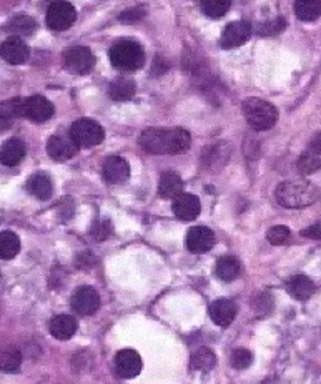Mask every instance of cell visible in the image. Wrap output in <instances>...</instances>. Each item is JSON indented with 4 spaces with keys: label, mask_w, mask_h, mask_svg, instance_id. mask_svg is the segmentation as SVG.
Returning a JSON list of instances; mask_svg holds the SVG:
<instances>
[{
    "label": "cell",
    "mask_w": 321,
    "mask_h": 384,
    "mask_svg": "<svg viewBox=\"0 0 321 384\" xmlns=\"http://www.w3.org/2000/svg\"><path fill=\"white\" fill-rule=\"evenodd\" d=\"M142 358L135 349H122L115 356L114 368L119 378L132 379L137 378L142 371Z\"/></svg>",
    "instance_id": "10"
},
{
    "label": "cell",
    "mask_w": 321,
    "mask_h": 384,
    "mask_svg": "<svg viewBox=\"0 0 321 384\" xmlns=\"http://www.w3.org/2000/svg\"><path fill=\"white\" fill-rule=\"evenodd\" d=\"M228 159H230V148L225 143H218V145L207 148L203 154L205 163L212 166V168H220V166L226 163Z\"/></svg>",
    "instance_id": "27"
},
{
    "label": "cell",
    "mask_w": 321,
    "mask_h": 384,
    "mask_svg": "<svg viewBox=\"0 0 321 384\" xmlns=\"http://www.w3.org/2000/svg\"><path fill=\"white\" fill-rule=\"evenodd\" d=\"M55 109L52 101H49L45 97L34 95L24 100L22 104V117L29 118L30 122L44 123L54 117Z\"/></svg>",
    "instance_id": "8"
},
{
    "label": "cell",
    "mask_w": 321,
    "mask_h": 384,
    "mask_svg": "<svg viewBox=\"0 0 321 384\" xmlns=\"http://www.w3.org/2000/svg\"><path fill=\"white\" fill-rule=\"evenodd\" d=\"M20 252V240L13 231L0 233V260H12Z\"/></svg>",
    "instance_id": "26"
},
{
    "label": "cell",
    "mask_w": 321,
    "mask_h": 384,
    "mask_svg": "<svg viewBox=\"0 0 321 384\" xmlns=\"http://www.w3.org/2000/svg\"><path fill=\"white\" fill-rule=\"evenodd\" d=\"M171 208H174L176 218L183 221H192L200 215L202 205H200V200L197 195L181 192L178 197L174 198V205H171Z\"/></svg>",
    "instance_id": "16"
},
{
    "label": "cell",
    "mask_w": 321,
    "mask_h": 384,
    "mask_svg": "<svg viewBox=\"0 0 321 384\" xmlns=\"http://www.w3.org/2000/svg\"><path fill=\"white\" fill-rule=\"evenodd\" d=\"M111 233V223L109 220L95 221L94 228H92V237L95 240H105Z\"/></svg>",
    "instance_id": "37"
},
{
    "label": "cell",
    "mask_w": 321,
    "mask_h": 384,
    "mask_svg": "<svg viewBox=\"0 0 321 384\" xmlns=\"http://www.w3.org/2000/svg\"><path fill=\"white\" fill-rule=\"evenodd\" d=\"M145 17V8L143 7H132L122 12L119 16V20L123 24H135V22H140Z\"/></svg>",
    "instance_id": "35"
},
{
    "label": "cell",
    "mask_w": 321,
    "mask_h": 384,
    "mask_svg": "<svg viewBox=\"0 0 321 384\" xmlns=\"http://www.w3.org/2000/svg\"><path fill=\"white\" fill-rule=\"evenodd\" d=\"M80 147L73 142L71 135H54L47 142V154L55 161H67L77 155Z\"/></svg>",
    "instance_id": "12"
},
{
    "label": "cell",
    "mask_w": 321,
    "mask_h": 384,
    "mask_svg": "<svg viewBox=\"0 0 321 384\" xmlns=\"http://www.w3.org/2000/svg\"><path fill=\"white\" fill-rule=\"evenodd\" d=\"M22 364V354L17 349H6L0 353V371L4 373H17Z\"/></svg>",
    "instance_id": "32"
},
{
    "label": "cell",
    "mask_w": 321,
    "mask_h": 384,
    "mask_svg": "<svg viewBox=\"0 0 321 384\" xmlns=\"http://www.w3.org/2000/svg\"><path fill=\"white\" fill-rule=\"evenodd\" d=\"M110 63L122 72H135L145 63V52L142 45L133 40H120L109 50Z\"/></svg>",
    "instance_id": "3"
},
{
    "label": "cell",
    "mask_w": 321,
    "mask_h": 384,
    "mask_svg": "<svg viewBox=\"0 0 321 384\" xmlns=\"http://www.w3.org/2000/svg\"><path fill=\"white\" fill-rule=\"evenodd\" d=\"M193 369H200V371H208V369L217 366V356L210 348H200L193 353L192 359H190Z\"/></svg>",
    "instance_id": "30"
},
{
    "label": "cell",
    "mask_w": 321,
    "mask_h": 384,
    "mask_svg": "<svg viewBox=\"0 0 321 384\" xmlns=\"http://www.w3.org/2000/svg\"><path fill=\"white\" fill-rule=\"evenodd\" d=\"M183 192V182L181 177L175 172H165L160 177V183H158V195L164 200H174Z\"/></svg>",
    "instance_id": "21"
},
{
    "label": "cell",
    "mask_w": 321,
    "mask_h": 384,
    "mask_svg": "<svg viewBox=\"0 0 321 384\" xmlns=\"http://www.w3.org/2000/svg\"><path fill=\"white\" fill-rule=\"evenodd\" d=\"M137 92V85L132 78L128 77H119L109 85V97L115 101H125L130 100Z\"/></svg>",
    "instance_id": "22"
},
{
    "label": "cell",
    "mask_w": 321,
    "mask_h": 384,
    "mask_svg": "<svg viewBox=\"0 0 321 384\" xmlns=\"http://www.w3.org/2000/svg\"><path fill=\"white\" fill-rule=\"evenodd\" d=\"M210 318H212V321L218 326H222V328L230 326L236 318L235 303L230 302V299H226V298L215 299V302L210 304Z\"/></svg>",
    "instance_id": "17"
},
{
    "label": "cell",
    "mask_w": 321,
    "mask_h": 384,
    "mask_svg": "<svg viewBox=\"0 0 321 384\" xmlns=\"http://www.w3.org/2000/svg\"><path fill=\"white\" fill-rule=\"evenodd\" d=\"M71 304L75 313L82 314V316H92V314H95L100 308L99 291L92 288V286H80V288L73 293Z\"/></svg>",
    "instance_id": "9"
},
{
    "label": "cell",
    "mask_w": 321,
    "mask_h": 384,
    "mask_svg": "<svg viewBox=\"0 0 321 384\" xmlns=\"http://www.w3.org/2000/svg\"><path fill=\"white\" fill-rule=\"evenodd\" d=\"M285 29V20H283L281 17L273 18V20L267 22V24H263L260 27V34L262 35H277L280 34V32Z\"/></svg>",
    "instance_id": "36"
},
{
    "label": "cell",
    "mask_w": 321,
    "mask_h": 384,
    "mask_svg": "<svg viewBox=\"0 0 321 384\" xmlns=\"http://www.w3.org/2000/svg\"><path fill=\"white\" fill-rule=\"evenodd\" d=\"M231 0H202V11L210 18H222L230 11Z\"/></svg>",
    "instance_id": "31"
},
{
    "label": "cell",
    "mask_w": 321,
    "mask_h": 384,
    "mask_svg": "<svg viewBox=\"0 0 321 384\" xmlns=\"http://www.w3.org/2000/svg\"><path fill=\"white\" fill-rule=\"evenodd\" d=\"M63 66L68 72L77 73V75H85L94 68L95 57L90 49L87 47H71L63 52Z\"/></svg>",
    "instance_id": "7"
},
{
    "label": "cell",
    "mask_w": 321,
    "mask_h": 384,
    "mask_svg": "<svg viewBox=\"0 0 321 384\" xmlns=\"http://www.w3.org/2000/svg\"><path fill=\"white\" fill-rule=\"evenodd\" d=\"M301 235L306 238H313V240H321V223L311 225L310 228H306L301 231Z\"/></svg>",
    "instance_id": "38"
},
{
    "label": "cell",
    "mask_w": 321,
    "mask_h": 384,
    "mask_svg": "<svg viewBox=\"0 0 321 384\" xmlns=\"http://www.w3.org/2000/svg\"><path fill=\"white\" fill-rule=\"evenodd\" d=\"M45 20H47V27L50 30L63 32L75 24L77 11L67 0H57V2L49 6Z\"/></svg>",
    "instance_id": "6"
},
{
    "label": "cell",
    "mask_w": 321,
    "mask_h": 384,
    "mask_svg": "<svg viewBox=\"0 0 321 384\" xmlns=\"http://www.w3.org/2000/svg\"><path fill=\"white\" fill-rule=\"evenodd\" d=\"M321 192L310 182H285L278 185L274 198L285 208L310 206L320 200Z\"/></svg>",
    "instance_id": "2"
},
{
    "label": "cell",
    "mask_w": 321,
    "mask_h": 384,
    "mask_svg": "<svg viewBox=\"0 0 321 384\" xmlns=\"http://www.w3.org/2000/svg\"><path fill=\"white\" fill-rule=\"evenodd\" d=\"M27 154L25 143L18 138H11L0 147V161L6 166H17Z\"/></svg>",
    "instance_id": "19"
},
{
    "label": "cell",
    "mask_w": 321,
    "mask_h": 384,
    "mask_svg": "<svg viewBox=\"0 0 321 384\" xmlns=\"http://www.w3.org/2000/svg\"><path fill=\"white\" fill-rule=\"evenodd\" d=\"M295 13L301 22H315L321 16V0H295Z\"/></svg>",
    "instance_id": "25"
},
{
    "label": "cell",
    "mask_w": 321,
    "mask_h": 384,
    "mask_svg": "<svg viewBox=\"0 0 321 384\" xmlns=\"http://www.w3.org/2000/svg\"><path fill=\"white\" fill-rule=\"evenodd\" d=\"M296 168L301 175H311L318 172L321 168V154L320 151L311 150V148H306L300 159H298Z\"/></svg>",
    "instance_id": "28"
},
{
    "label": "cell",
    "mask_w": 321,
    "mask_h": 384,
    "mask_svg": "<svg viewBox=\"0 0 321 384\" xmlns=\"http://www.w3.org/2000/svg\"><path fill=\"white\" fill-rule=\"evenodd\" d=\"M49 328H50V335H52L55 340L67 341L75 335L78 323L75 318L71 316V314H57V316L52 318Z\"/></svg>",
    "instance_id": "18"
},
{
    "label": "cell",
    "mask_w": 321,
    "mask_h": 384,
    "mask_svg": "<svg viewBox=\"0 0 321 384\" xmlns=\"http://www.w3.org/2000/svg\"><path fill=\"white\" fill-rule=\"evenodd\" d=\"M27 188H29L30 195H34L37 200H42V202L50 200V197L54 195L52 180L44 173H37L32 178H29Z\"/></svg>",
    "instance_id": "23"
},
{
    "label": "cell",
    "mask_w": 321,
    "mask_h": 384,
    "mask_svg": "<svg viewBox=\"0 0 321 384\" xmlns=\"http://www.w3.org/2000/svg\"><path fill=\"white\" fill-rule=\"evenodd\" d=\"M230 363L235 369H246L253 363V354L248 349H235L234 354H231Z\"/></svg>",
    "instance_id": "33"
},
{
    "label": "cell",
    "mask_w": 321,
    "mask_h": 384,
    "mask_svg": "<svg viewBox=\"0 0 321 384\" xmlns=\"http://www.w3.org/2000/svg\"><path fill=\"white\" fill-rule=\"evenodd\" d=\"M243 115L251 128L263 132L269 130L278 120V110L267 100L248 99L243 104Z\"/></svg>",
    "instance_id": "4"
},
{
    "label": "cell",
    "mask_w": 321,
    "mask_h": 384,
    "mask_svg": "<svg viewBox=\"0 0 321 384\" xmlns=\"http://www.w3.org/2000/svg\"><path fill=\"white\" fill-rule=\"evenodd\" d=\"M308 148H311V150H315V151H320L321 154V132L316 133V135L311 138L310 143H308Z\"/></svg>",
    "instance_id": "39"
},
{
    "label": "cell",
    "mask_w": 321,
    "mask_h": 384,
    "mask_svg": "<svg viewBox=\"0 0 321 384\" xmlns=\"http://www.w3.org/2000/svg\"><path fill=\"white\" fill-rule=\"evenodd\" d=\"M241 265L238 258L235 256H222L220 260L217 261L215 266V275L222 281H234L240 276Z\"/></svg>",
    "instance_id": "24"
},
{
    "label": "cell",
    "mask_w": 321,
    "mask_h": 384,
    "mask_svg": "<svg viewBox=\"0 0 321 384\" xmlns=\"http://www.w3.org/2000/svg\"><path fill=\"white\" fill-rule=\"evenodd\" d=\"M192 145V137L183 128H148L140 135V147L152 155H178Z\"/></svg>",
    "instance_id": "1"
},
{
    "label": "cell",
    "mask_w": 321,
    "mask_h": 384,
    "mask_svg": "<svg viewBox=\"0 0 321 384\" xmlns=\"http://www.w3.org/2000/svg\"><path fill=\"white\" fill-rule=\"evenodd\" d=\"M251 37V25L245 20H236L228 24L225 29H223L222 34V47L223 49H235L243 45L245 42H248Z\"/></svg>",
    "instance_id": "14"
},
{
    "label": "cell",
    "mask_w": 321,
    "mask_h": 384,
    "mask_svg": "<svg viewBox=\"0 0 321 384\" xmlns=\"http://www.w3.org/2000/svg\"><path fill=\"white\" fill-rule=\"evenodd\" d=\"M29 55H30L29 45L17 35L8 37V39L4 40L2 45H0V57L6 60L7 63H11V66H22V63L27 62Z\"/></svg>",
    "instance_id": "11"
},
{
    "label": "cell",
    "mask_w": 321,
    "mask_h": 384,
    "mask_svg": "<svg viewBox=\"0 0 321 384\" xmlns=\"http://www.w3.org/2000/svg\"><path fill=\"white\" fill-rule=\"evenodd\" d=\"M187 248L190 253L202 254L210 252L215 244V235L207 226H193L187 231Z\"/></svg>",
    "instance_id": "13"
},
{
    "label": "cell",
    "mask_w": 321,
    "mask_h": 384,
    "mask_svg": "<svg viewBox=\"0 0 321 384\" xmlns=\"http://www.w3.org/2000/svg\"><path fill=\"white\" fill-rule=\"evenodd\" d=\"M37 24L29 16H16L7 24V30L17 37H29L35 32Z\"/></svg>",
    "instance_id": "29"
},
{
    "label": "cell",
    "mask_w": 321,
    "mask_h": 384,
    "mask_svg": "<svg viewBox=\"0 0 321 384\" xmlns=\"http://www.w3.org/2000/svg\"><path fill=\"white\" fill-rule=\"evenodd\" d=\"M286 291L298 302H306L315 293V283L308 276L295 275L286 281Z\"/></svg>",
    "instance_id": "20"
},
{
    "label": "cell",
    "mask_w": 321,
    "mask_h": 384,
    "mask_svg": "<svg viewBox=\"0 0 321 384\" xmlns=\"http://www.w3.org/2000/svg\"><path fill=\"white\" fill-rule=\"evenodd\" d=\"M68 135L80 148H92L100 145L105 138V132L100 123L90 118H80L72 123Z\"/></svg>",
    "instance_id": "5"
},
{
    "label": "cell",
    "mask_w": 321,
    "mask_h": 384,
    "mask_svg": "<svg viewBox=\"0 0 321 384\" xmlns=\"http://www.w3.org/2000/svg\"><path fill=\"white\" fill-rule=\"evenodd\" d=\"M291 233L286 226H273V228L268 230L267 240L272 244H285L290 240Z\"/></svg>",
    "instance_id": "34"
},
{
    "label": "cell",
    "mask_w": 321,
    "mask_h": 384,
    "mask_svg": "<svg viewBox=\"0 0 321 384\" xmlns=\"http://www.w3.org/2000/svg\"><path fill=\"white\" fill-rule=\"evenodd\" d=\"M104 180L110 185L125 183L130 178V165L122 156H109L102 166Z\"/></svg>",
    "instance_id": "15"
}]
</instances>
